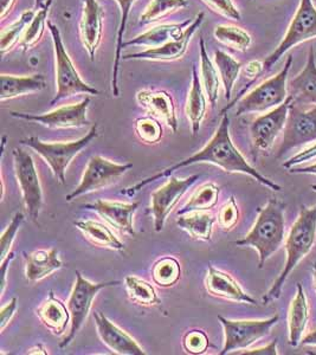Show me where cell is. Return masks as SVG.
Masks as SVG:
<instances>
[{
	"label": "cell",
	"instance_id": "22",
	"mask_svg": "<svg viewBox=\"0 0 316 355\" xmlns=\"http://www.w3.org/2000/svg\"><path fill=\"white\" fill-rule=\"evenodd\" d=\"M25 261V277L30 282H38L49 277L55 271L63 268L56 248L49 250L23 251Z\"/></svg>",
	"mask_w": 316,
	"mask_h": 355
},
{
	"label": "cell",
	"instance_id": "57",
	"mask_svg": "<svg viewBox=\"0 0 316 355\" xmlns=\"http://www.w3.org/2000/svg\"><path fill=\"white\" fill-rule=\"evenodd\" d=\"M249 1H252V0H249Z\"/></svg>",
	"mask_w": 316,
	"mask_h": 355
},
{
	"label": "cell",
	"instance_id": "1",
	"mask_svg": "<svg viewBox=\"0 0 316 355\" xmlns=\"http://www.w3.org/2000/svg\"><path fill=\"white\" fill-rule=\"evenodd\" d=\"M195 164H211V165L218 166L219 168H222L227 173L247 174L254 178L256 182H260L261 185L267 187L269 190L276 191V192L282 191V187L279 184L272 182L269 178L264 177L263 174L260 173L255 167H252L243 157V154L237 150L230 135V117L225 114L222 116V120L219 122L218 128L216 130L213 137H211L210 141L207 142L202 150L184 159L182 162L167 167L161 172L153 174L139 182L138 184L127 187L126 190L122 191L121 193L133 197L134 194L138 193L143 187H146L152 182L164 178L170 177L175 171H179L187 166L195 165Z\"/></svg>",
	"mask_w": 316,
	"mask_h": 355
},
{
	"label": "cell",
	"instance_id": "16",
	"mask_svg": "<svg viewBox=\"0 0 316 355\" xmlns=\"http://www.w3.org/2000/svg\"><path fill=\"white\" fill-rule=\"evenodd\" d=\"M205 19V13L199 12L178 40L168 42L159 48L146 49L140 53L122 56V61L175 62L182 60L187 53L192 37L195 36Z\"/></svg>",
	"mask_w": 316,
	"mask_h": 355
},
{
	"label": "cell",
	"instance_id": "17",
	"mask_svg": "<svg viewBox=\"0 0 316 355\" xmlns=\"http://www.w3.org/2000/svg\"><path fill=\"white\" fill-rule=\"evenodd\" d=\"M98 338L110 351L119 355H146V352L132 335L116 326L101 311L94 313Z\"/></svg>",
	"mask_w": 316,
	"mask_h": 355
},
{
	"label": "cell",
	"instance_id": "11",
	"mask_svg": "<svg viewBox=\"0 0 316 355\" xmlns=\"http://www.w3.org/2000/svg\"><path fill=\"white\" fill-rule=\"evenodd\" d=\"M313 142H316V105L306 108L302 103L292 100L277 157L280 159L294 148Z\"/></svg>",
	"mask_w": 316,
	"mask_h": 355
},
{
	"label": "cell",
	"instance_id": "24",
	"mask_svg": "<svg viewBox=\"0 0 316 355\" xmlns=\"http://www.w3.org/2000/svg\"><path fill=\"white\" fill-rule=\"evenodd\" d=\"M192 21L187 19L183 23L178 24H159L155 25L145 33H140L133 40L125 42L123 49L128 46H142V48L153 49L159 48L161 45L166 44L168 42L178 40L179 37L183 36Z\"/></svg>",
	"mask_w": 316,
	"mask_h": 355
},
{
	"label": "cell",
	"instance_id": "7",
	"mask_svg": "<svg viewBox=\"0 0 316 355\" xmlns=\"http://www.w3.org/2000/svg\"><path fill=\"white\" fill-rule=\"evenodd\" d=\"M76 281L73 284V291L70 293L67 307L70 313V329L68 335L60 343V348H67L76 339L78 331H81L83 324L88 319L90 309L96 295L105 288L114 287L120 284V281H108V282L93 283L83 277L80 271H75Z\"/></svg>",
	"mask_w": 316,
	"mask_h": 355
},
{
	"label": "cell",
	"instance_id": "44",
	"mask_svg": "<svg viewBox=\"0 0 316 355\" xmlns=\"http://www.w3.org/2000/svg\"><path fill=\"white\" fill-rule=\"evenodd\" d=\"M239 209L234 196L219 210L218 224L224 231H231L239 222Z\"/></svg>",
	"mask_w": 316,
	"mask_h": 355
},
{
	"label": "cell",
	"instance_id": "13",
	"mask_svg": "<svg viewBox=\"0 0 316 355\" xmlns=\"http://www.w3.org/2000/svg\"><path fill=\"white\" fill-rule=\"evenodd\" d=\"M91 98L89 96L83 98L78 103L62 105L60 108L44 114L19 113L11 112L13 119L23 121L33 122L44 125L51 130H69V128H82L90 125L88 120V110H89Z\"/></svg>",
	"mask_w": 316,
	"mask_h": 355
},
{
	"label": "cell",
	"instance_id": "20",
	"mask_svg": "<svg viewBox=\"0 0 316 355\" xmlns=\"http://www.w3.org/2000/svg\"><path fill=\"white\" fill-rule=\"evenodd\" d=\"M137 102L150 114V116L165 122L173 133H177L179 123L175 101L166 90L142 89L137 93Z\"/></svg>",
	"mask_w": 316,
	"mask_h": 355
},
{
	"label": "cell",
	"instance_id": "52",
	"mask_svg": "<svg viewBox=\"0 0 316 355\" xmlns=\"http://www.w3.org/2000/svg\"><path fill=\"white\" fill-rule=\"evenodd\" d=\"M301 345H302V346H312V347H316V327L309 331L308 334L304 335L302 340H301Z\"/></svg>",
	"mask_w": 316,
	"mask_h": 355
},
{
	"label": "cell",
	"instance_id": "3",
	"mask_svg": "<svg viewBox=\"0 0 316 355\" xmlns=\"http://www.w3.org/2000/svg\"><path fill=\"white\" fill-rule=\"evenodd\" d=\"M286 202L279 199L267 200L263 207L257 209V218L252 230L244 239L236 241L242 248H252L258 254V268L263 269L267 259L280 249L286 237Z\"/></svg>",
	"mask_w": 316,
	"mask_h": 355
},
{
	"label": "cell",
	"instance_id": "41",
	"mask_svg": "<svg viewBox=\"0 0 316 355\" xmlns=\"http://www.w3.org/2000/svg\"><path fill=\"white\" fill-rule=\"evenodd\" d=\"M135 134L140 141L146 145H157L161 141L164 130L158 119L153 116H142L135 120L134 123Z\"/></svg>",
	"mask_w": 316,
	"mask_h": 355
},
{
	"label": "cell",
	"instance_id": "53",
	"mask_svg": "<svg viewBox=\"0 0 316 355\" xmlns=\"http://www.w3.org/2000/svg\"><path fill=\"white\" fill-rule=\"evenodd\" d=\"M26 354H48V352L45 349L44 346L41 345V343H38L36 345L35 347L30 348L28 352H26Z\"/></svg>",
	"mask_w": 316,
	"mask_h": 355
},
{
	"label": "cell",
	"instance_id": "21",
	"mask_svg": "<svg viewBox=\"0 0 316 355\" xmlns=\"http://www.w3.org/2000/svg\"><path fill=\"white\" fill-rule=\"evenodd\" d=\"M205 288L209 294L219 299L227 300L232 302L247 303L252 306L257 304L256 299L247 294L231 275L217 269L213 266H209L205 279Z\"/></svg>",
	"mask_w": 316,
	"mask_h": 355
},
{
	"label": "cell",
	"instance_id": "36",
	"mask_svg": "<svg viewBox=\"0 0 316 355\" xmlns=\"http://www.w3.org/2000/svg\"><path fill=\"white\" fill-rule=\"evenodd\" d=\"M37 10H25L21 17L13 21L12 24L5 28L0 35V53L4 57L6 53L12 51L17 45H19L21 38L24 36L28 25L31 23Z\"/></svg>",
	"mask_w": 316,
	"mask_h": 355
},
{
	"label": "cell",
	"instance_id": "8",
	"mask_svg": "<svg viewBox=\"0 0 316 355\" xmlns=\"http://www.w3.org/2000/svg\"><path fill=\"white\" fill-rule=\"evenodd\" d=\"M279 320V314L264 320H230L219 315L218 321L224 331L223 349L219 354H235L236 352L247 349L269 335Z\"/></svg>",
	"mask_w": 316,
	"mask_h": 355
},
{
	"label": "cell",
	"instance_id": "26",
	"mask_svg": "<svg viewBox=\"0 0 316 355\" xmlns=\"http://www.w3.org/2000/svg\"><path fill=\"white\" fill-rule=\"evenodd\" d=\"M308 320L309 306L307 296L302 284L297 283L296 294L289 306L288 316H287L289 345L292 347H297L301 345V340L304 338Z\"/></svg>",
	"mask_w": 316,
	"mask_h": 355
},
{
	"label": "cell",
	"instance_id": "12",
	"mask_svg": "<svg viewBox=\"0 0 316 355\" xmlns=\"http://www.w3.org/2000/svg\"><path fill=\"white\" fill-rule=\"evenodd\" d=\"M132 167V164H118L110 162L109 159H105L101 155H94L90 157L78 187L67 196V202H73L81 196L112 185Z\"/></svg>",
	"mask_w": 316,
	"mask_h": 355
},
{
	"label": "cell",
	"instance_id": "27",
	"mask_svg": "<svg viewBox=\"0 0 316 355\" xmlns=\"http://www.w3.org/2000/svg\"><path fill=\"white\" fill-rule=\"evenodd\" d=\"M36 314L42 324L53 335L64 334L70 323L69 309L61 300L57 299L53 291H50L48 299L37 308Z\"/></svg>",
	"mask_w": 316,
	"mask_h": 355
},
{
	"label": "cell",
	"instance_id": "34",
	"mask_svg": "<svg viewBox=\"0 0 316 355\" xmlns=\"http://www.w3.org/2000/svg\"><path fill=\"white\" fill-rule=\"evenodd\" d=\"M220 187L215 182H207L198 187L191 196L190 199L178 210L177 214L183 216L193 211H209L218 202Z\"/></svg>",
	"mask_w": 316,
	"mask_h": 355
},
{
	"label": "cell",
	"instance_id": "46",
	"mask_svg": "<svg viewBox=\"0 0 316 355\" xmlns=\"http://www.w3.org/2000/svg\"><path fill=\"white\" fill-rule=\"evenodd\" d=\"M316 157V142L315 144H313V145L309 146L307 148H304L302 152L300 153L295 154L294 157L288 159L287 162H283V167L286 170L289 171L292 167H295V166L301 165V164H304V162H310L313 159H315Z\"/></svg>",
	"mask_w": 316,
	"mask_h": 355
},
{
	"label": "cell",
	"instance_id": "47",
	"mask_svg": "<svg viewBox=\"0 0 316 355\" xmlns=\"http://www.w3.org/2000/svg\"><path fill=\"white\" fill-rule=\"evenodd\" d=\"M17 309H18V300L13 297L10 302L6 303L5 306L1 307L0 311V331H4L5 328L8 327L13 316L16 315Z\"/></svg>",
	"mask_w": 316,
	"mask_h": 355
},
{
	"label": "cell",
	"instance_id": "5",
	"mask_svg": "<svg viewBox=\"0 0 316 355\" xmlns=\"http://www.w3.org/2000/svg\"><path fill=\"white\" fill-rule=\"evenodd\" d=\"M51 38H53V53H55V73H56V95L53 96L50 105H56L63 98L76 96V95H98L100 90L94 88L83 81L81 75L73 65L68 50L65 48L62 38L61 31L53 21H48Z\"/></svg>",
	"mask_w": 316,
	"mask_h": 355
},
{
	"label": "cell",
	"instance_id": "19",
	"mask_svg": "<svg viewBox=\"0 0 316 355\" xmlns=\"http://www.w3.org/2000/svg\"><path fill=\"white\" fill-rule=\"evenodd\" d=\"M82 16L80 21V38L90 61H95L98 49L103 37V10L98 0H81Z\"/></svg>",
	"mask_w": 316,
	"mask_h": 355
},
{
	"label": "cell",
	"instance_id": "9",
	"mask_svg": "<svg viewBox=\"0 0 316 355\" xmlns=\"http://www.w3.org/2000/svg\"><path fill=\"white\" fill-rule=\"evenodd\" d=\"M12 155L15 173L21 192L25 210L30 219L35 224H38V218L44 205V197L41 179L33 155L21 148H15Z\"/></svg>",
	"mask_w": 316,
	"mask_h": 355
},
{
	"label": "cell",
	"instance_id": "55",
	"mask_svg": "<svg viewBox=\"0 0 316 355\" xmlns=\"http://www.w3.org/2000/svg\"><path fill=\"white\" fill-rule=\"evenodd\" d=\"M45 1H46V0H35V10L41 8L42 6L45 4Z\"/></svg>",
	"mask_w": 316,
	"mask_h": 355
},
{
	"label": "cell",
	"instance_id": "29",
	"mask_svg": "<svg viewBox=\"0 0 316 355\" xmlns=\"http://www.w3.org/2000/svg\"><path fill=\"white\" fill-rule=\"evenodd\" d=\"M73 225L85 236V239L94 245L107 248L110 250H125V244L105 224L87 219V220L73 222Z\"/></svg>",
	"mask_w": 316,
	"mask_h": 355
},
{
	"label": "cell",
	"instance_id": "32",
	"mask_svg": "<svg viewBox=\"0 0 316 355\" xmlns=\"http://www.w3.org/2000/svg\"><path fill=\"white\" fill-rule=\"evenodd\" d=\"M120 8V24H119L118 36H116V49L114 56L113 73H112V93L114 96H120V87H119V76H120V64H121L122 50H123V38L126 33L127 21L130 18V10L138 0H115Z\"/></svg>",
	"mask_w": 316,
	"mask_h": 355
},
{
	"label": "cell",
	"instance_id": "30",
	"mask_svg": "<svg viewBox=\"0 0 316 355\" xmlns=\"http://www.w3.org/2000/svg\"><path fill=\"white\" fill-rule=\"evenodd\" d=\"M199 58H200V80L203 83L204 90L207 93V100L210 102L211 107L215 108L216 103L218 101L219 88L222 85V81H220V76L215 62L212 61L209 56L203 37H200V41H199Z\"/></svg>",
	"mask_w": 316,
	"mask_h": 355
},
{
	"label": "cell",
	"instance_id": "48",
	"mask_svg": "<svg viewBox=\"0 0 316 355\" xmlns=\"http://www.w3.org/2000/svg\"><path fill=\"white\" fill-rule=\"evenodd\" d=\"M235 354L238 355H279L277 351V340H272V343L264 346V347L255 348V349H243V351L236 352Z\"/></svg>",
	"mask_w": 316,
	"mask_h": 355
},
{
	"label": "cell",
	"instance_id": "38",
	"mask_svg": "<svg viewBox=\"0 0 316 355\" xmlns=\"http://www.w3.org/2000/svg\"><path fill=\"white\" fill-rule=\"evenodd\" d=\"M125 287L130 301L138 303L143 307L158 306L161 303L155 287L145 279L137 276H127L125 279Z\"/></svg>",
	"mask_w": 316,
	"mask_h": 355
},
{
	"label": "cell",
	"instance_id": "54",
	"mask_svg": "<svg viewBox=\"0 0 316 355\" xmlns=\"http://www.w3.org/2000/svg\"><path fill=\"white\" fill-rule=\"evenodd\" d=\"M313 283H314V289L316 291V262L313 264Z\"/></svg>",
	"mask_w": 316,
	"mask_h": 355
},
{
	"label": "cell",
	"instance_id": "42",
	"mask_svg": "<svg viewBox=\"0 0 316 355\" xmlns=\"http://www.w3.org/2000/svg\"><path fill=\"white\" fill-rule=\"evenodd\" d=\"M24 222V214H21V211H18L13 216L11 222L8 224V227L5 229L4 232L1 234L0 239V246H1V261L8 257V254L11 252V248H12L13 242L16 239L17 234L21 229V224Z\"/></svg>",
	"mask_w": 316,
	"mask_h": 355
},
{
	"label": "cell",
	"instance_id": "25",
	"mask_svg": "<svg viewBox=\"0 0 316 355\" xmlns=\"http://www.w3.org/2000/svg\"><path fill=\"white\" fill-rule=\"evenodd\" d=\"M0 82H1V90H0V101L1 102L13 100L17 97L26 96L31 94L40 93L46 87L45 77L41 73L30 75V76L1 73Z\"/></svg>",
	"mask_w": 316,
	"mask_h": 355
},
{
	"label": "cell",
	"instance_id": "39",
	"mask_svg": "<svg viewBox=\"0 0 316 355\" xmlns=\"http://www.w3.org/2000/svg\"><path fill=\"white\" fill-rule=\"evenodd\" d=\"M180 277H182L180 263L172 256H166L158 259L152 266V279L158 287H173Z\"/></svg>",
	"mask_w": 316,
	"mask_h": 355
},
{
	"label": "cell",
	"instance_id": "14",
	"mask_svg": "<svg viewBox=\"0 0 316 355\" xmlns=\"http://www.w3.org/2000/svg\"><path fill=\"white\" fill-rule=\"evenodd\" d=\"M294 97L289 95L282 105L274 110L263 113L256 117L250 125V137H252V153L254 160L260 152L270 150L276 139L284 130L288 120L289 107L292 105Z\"/></svg>",
	"mask_w": 316,
	"mask_h": 355
},
{
	"label": "cell",
	"instance_id": "2",
	"mask_svg": "<svg viewBox=\"0 0 316 355\" xmlns=\"http://www.w3.org/2000/svg\"><path fill=\"white\" fill-rule=\"evenodd\" d=\"M316 241V204L312 207L301 206L300 214L292 224L286 239V262L281 274L277 276L272 288L264 295V304L279 300L284 284L299 263L310 252Z\"/></svg>",
	"mask_w": 316,
	"mask_h": 355
},
{
	"label": "cell",
	"instance_id": "28",
	"mask_svg": "<svg viewBox=\"0 0 316 355\" xmlns=\"http://www.w3.org/2000/svg\"><path fill=\"white\" fill-rule=\"evenodd\" d=\"M207 97L203 83L200 80V75L197 70V67L193 65L192 67V82H191L190 92L187 95L186 108H185L193 137L198 134L202 122L207 114Z\"/></svg>",
	"mask_w": 316,
	"mask_h": 355
},
{
	"label": "cell",
	"instance_id": "51",
	"mask_svg": "<svg viewBox=\"0 0 316 355\" xmlns=\"http://www.w3.org/2000/svg\"><path fill=\"white\" fill-rule=\"evenodd\" d=\"M289 172L292 174H310V175H316V162L308 166H304V167H296L295 166V167L290 168Z\"/></svg>",
	"mask_w": 316,
	"mask_h": 355
},
{
	"label": "cell",
	"instance_id": "18",
	"mask_svg": "<svg viewBox=\"0 0 316 355\" xmlns=\"http://www.w3.org/2000/svg\"><path fill=\"white\" fill-rule=\"evenodd\" d=\"M139 206H140V202H109V200L98 199L91 204L82 205V207L85 210L96 212L108 225L112 226L114 230L119 231L120 234L135 236L133 218L134 214L138 211Z\"/></svg>",
	"mask_w": 316,
	"mask_h": 355
},
{
	"label": "cell",
	"instance_id": "40",
	"mask_svg": "<svg viewBox=\"0 0 316 355\" xmlns=\"http://www.w3.org/2000/svg\"><path fill=\"white\" fill-rule=\"evenodd\" d=\"M188 6V0H150L139 18V24H150Z\"/></svg>",
	"mask_w": 316,
	"mask_h": 355
},
{
	"label": "cell",
	"instance_id": "33",
	"mask_svg": "<svg viewBox=\"0 0 316 355\" xmlns=\"http://www.w3.org/2000/svg\"><path fill=\"white\" fill-rule=\"evenodd\" d=\"M213 62H215L217 70H218L222 85L224 87L225 98L230 100L232 90L235 88L236 81L238 78L243 65L240 62L235 60L231 55H229V53L222 51V50H215Z\"/></svg>",
	"mask_w": 316,
	"mask_h": 355
},
{
	"label": "cell",
	"instance_id": "23",
	"mask_svg": "<svg viewBox=\"0 0 316 355\" xmlns=\"http://www.w3.org/2000/svg\"><path fill=\"white\" fill-rule=\"evenodd\" d=\"M289 92L294 101L306 105H316V53L309 49L308 61L297 76L289 83Z\"/></svg>",
	"mask_w": 316,
	"mask_h": 355
},
{
	"label": "cell",
	"instance_id": "4",
	"mask_svg": "<svg viewBox=\"0 0 316 355\" xmlns=\"http://www.w3.org/2000/svg\"><path fill=\"white\" fill-rule=\"evenodd\" d=\"M98 137V125L95 123L85 137L73 141L45 142L37 137H30L21 140V145L26 146L41 155L45 164L49 166L57 182L64 185L65 172L71 162Z\"/></svg>",
	"mask_w": 316,
	"mask_h": 355
},
{
	"label": "cell",
	"instance_id": "37",
	"mask_svg": "<svg viewBox=\"0 0 316 355\" xmlns=\"http://www.w3.org/2000/svg\"><path fill=\"white\" fill-rule=\"evenodd\" d=\"M213 37L220 44L239 53H245L252 44L250 33L235 25H217L213 30Z\"/></svg>",
	"mask_w": 316,
	"mask_h": 355
},
{
	"label": "cell",
	"instance_id": "49",
	"mask_svg": "<svg viewBox=\"0 0 316 355\" xmlns=\"http://www.w3.org/2000/svg\"><path fill=\"white\" fill-rule=\"evenodd\" d=\"M16 257V254L15 252H10L8 254V257L6 259H3L0 264H1V268H0V275H1V286H0V293L1 295L4 294L5 289H6V279H8V270L10 269V264L12 262L13 259Z\"/></svg>",
	"mask_w": 316,
	"mask_h": 355
},
{
	"label": "cell",
	"instance_id": "6",
	"mask_svg": "<svg viewBox=\"0 0 316 355\" xmlns=\"http://www.w3.org/2000/svg\"><path fill=\"white\" fill-rule=\"evenodd\" d=\"M292 56H288L286 64L280 73L267 78L252 89L250 93L240 97L236 108V116L245 114L267 113L276 107L282 105L288 95V76L292 69Z\"/></svg>",
	"mask_w": 316,
	"mask_h": 355
},
{
	"label": "cell",
	"instance_id": "10",
	"mask_svg": "<svg viewBox=\"0 0 316 355\" xmlns=\"http://www.w3.org/2000/svg\"><path fill=\"white\" fill-rule=\"evenodd\" d=\"M316 38V8L313 0H300L295 16L289 24L287 33L277 48L263 61L264 73L272 70L281 57L296 45Z\"/></svg>",
	"mask_w": 316,
	"mask_h": 355
},
{
	"label": "cell",
	"instance_id": "45",
	"mask_svg": "<svg viewBox=\"0 0 316 355\" xmlns=\"http://www.w3.org/2000/svg\"><path fill=\"white\" fill-rule=\"evenodd\" d=\"M202 1L219 16L225 17L231 21H242V15L234 3V0H202Z\"/></svg>",
	"mask_w": 316,
	"mask_h": 355
},
{
	"label": "cell",
	"instance_id": "50",
	"mask_svg": "<svg viewBox=\"0 0 316 355\" xmlns=\"http://www.w3.org/2000/svg\"><path fill=\"white\" fill-rule=\"evenodd\" d=\"M17 0H0V18L4 21L5 18L12 11Z\"/></svg>",
	"mask_w": 316,
	"mask_h": 355
},
{
	"label": "cell",
	"instance_id": "15",
	"mask_svg": "<svg viewBox=\"0 0 316 355\" xmlns=\"http://www.w3.org/2000/svg\"><path fill=\"white\" fill-rule=\"evenodd\" d=\"M198 179V174L184 179L170 175L159 190L152 193L150 212L155 218V230L157 232L162 231L168 214Z\"/></svg>",
	"mask_w": 316,
	"mask_h": 355
},
{
	"label": "cell",
	"instance_id": "31",
	"mask_svg": "<svg viewBox=\"0 0 316 355\" xmlns=\"http://www.w3.org/2000/svg\"><path fill=\"white\" fill-rule=\"evenodd\" d=\"M216 222V217L207 211H193L190 214L179 216L177 225L182 230L186 231L191 237L197 241L210 242L212 229Z\"/></svg>",
	"mask_w": 316,
	"mask_h": 355
},
{
	"label": "cell",
	"instance_id": "35",
	"mask_svg": "<svg viewBox=\"0 0 316 355\" xmlns=\"http://www.w3.org/2000/svg\"><path fill=\"white\" fill-rule=\"evenodd\" d=\"M53 0H46L45 4L41 8L37 10L36 15L33 17L31 23L28 25L24 36L21 38L19 43V48H21L23 53H28L31 49L35 48L43 38L45 33V28L48 25V17H49L50 10L53 6Z\"/></svg>",
	"mask_w": 316,
	"mask_h": 355
},
{
	"label": "cell",
	"instance_id": "56",
	"mask_svg": "<svg viewBox=\"0 0 316 355\" xmlns=\"http://www.w3.org/2000/svg\"><path fill=\"white\" fill-rule=\"evenodd\" d=\"M312 189L314 192H316V185H312Z\"/></svg>",
	"mask_w": 316,
	"mask_h": 355
},
{
	"label": "cell",
	"instance_id": "43",
	"mask_svg": "<svg viewBox=\"0 0 316 355\" xmlns=\"http://www.w3.org/2000/svg\"><path fill=\"white\" fill-rule=\"evenodd\" d=\"M210 346L207 333L200 329L187 331L184 335L183 347L187 354L200 355L204 354Z\"/></svg>",
	"mask_w": 316,
	"mask_h": 355
}]
</instances>
